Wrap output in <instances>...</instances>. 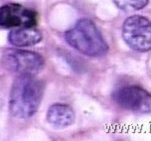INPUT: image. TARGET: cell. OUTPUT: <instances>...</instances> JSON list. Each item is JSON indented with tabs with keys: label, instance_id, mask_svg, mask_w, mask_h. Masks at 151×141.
I'll return each instance as SVG.
<instances>
[{
	"label": "cell",
	"instance_id": "6da1fadb",
	"mask_svg": "<svg viewBox=\"0 0 151 141\" xmlns=\"http://www.w3.org/2000/svg\"><path fill=\"white\" fill-rule=\"evenodd\" d=\"M44 86L35 76H19L11 86L9 99L10 112L17 118L33 116L42 101Z\"/></svg>",
	"mask_w": 151,
	"mask_h": 141
},
{
	"label": "cell",
	"instance_id": "5b68a950",
	"mask_svg": "<svg viewBox=\"0 0 151 141\" xmlns=\"http://www.w3.org/2000/svg\"><path fill=\"white\" fill-rule=\"evenodd\" d=\"M4 64L19 76H35L44 68V59L38 53L24 50L8 51L4 55Z\"/></svg>",
	"mask_w": 151,
	"mask_h": 141
},
{
	"label": "cell",
	"instance_id": "8992f818",
	"mask_svg": "<svg viewBox=\"0 0 151 141\" xmlns=\"http://www.w3.org/2000/svg\"><path fill=\"white\" fill-rule=\"evenodd\" d=\"M37 13L23 5L10 2L0 7V27L21 28L37 25Z\"/></svg>",
	"mask_w": 151,
	"mask_h": 141
},
{
	"label": "cell",
	"instance_id": "ba28073f",
	"mask_svg": "<svg viewBox=\"0 0 151 141\" xmlns=\"http://www.w3.org/2000/svg\"><path fill=\"white\" fill-rule=\"evenodd\" d=\"M43 35L34 27H21L12 30L8 35V41L15 47H29L40 43Z\"/></svg>",
	"mask_w": 151,
	"mask_h": 141
},
{
	"label": "cell",
	"instance_id": "7a4b0ae2",
	"mask_svg": "<svg viewBox=\"0 0 151 141\" xmlns=\"http://www.w3.org/2000/svg\"><path fill=\"white\" fill-rule=\"evenodd\" d=\"M70 46L88 57H101L109 51V46L93 21L83 18L65 34Z\"/></svg>",
	"mask_w": 151,
	"mask_h": 141
},
{
	"label": "cell",
	"instance_id": "277c9868",
	"mask_svg": "<svg viewBox=\"0 0 151 141\" xmlns=\"http://www.w3.org/2000/svg\"><path fill=\"white\" fill-rule=\"evenodd\" d=\"M114 101L121 107L136 113H151V94L135 86H123L112 94Z\"/></svg>",
	"mask_w": 151,
	"mask_h": 141
},
{
	"label": "cell",
	"instance_id": "52a82bcc",
	"mask_svg": "<svg viewBox=\"0 0 151 141\" xmlns=\"http://www.w3.org/2000/svg\"><path fill=\"white\" fill-rule=\"evenodd\" d=\"M47 120L57 128H66L75 121V112L68 104H55L47 112Z\"/></svg>",
	"mask_w": 151,
	"mask_h": 141
},
{
	"label": "cell",
	"instance_id": "9c48e42d",
	"mask_svg": "<svg viewBox=\"0 0 151 141\" xmlns=\"http://www.w3.org/2000/svg\"><path fill=\"white\" fill-rule=\"evenodd\" d=\"M112 2L123 11H138L147 6L149 0H112Z\"/></svg>",
	"mask_w": 151,
	"mask_h": 141
},
{
	"label": "cell",
	"instance_id": "3957f363",
	"mask_svg": "<svg viewBox=\"0 0 151 141\" xmlns=\"http://www.w3.org/2000/svg\"><path fill=\"white\" fill-rule=\"evenodd\" d=\"M122 39L129 48L137 52L151 50V22L141 15H132L122 24Z\"/></svg>",
	"mask_w": 151,
	"mask_h": 141
}]
</instances>
